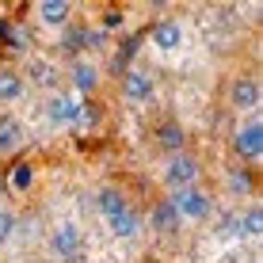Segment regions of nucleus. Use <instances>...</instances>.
<instances>
[{
    "label": "nucleus",
    "mask_w": 263,
    "mask_h": 263,
    "mask_svg": "<svg viewBox=\"0 0 263 263\" xmlns=\"http://www.w3.org/2000/svg\"><path fill=\"white\" fill-rule=\"evenodd\" d=\"M34 15H39L42 27H65L72 20V4L69 0H39V4H34Z\"/></svg>",
    "instance_id": "obj_10"
},
{
    "label": "nucleus",
    "mask_w": 263,
    "mask_h": 263,
    "mask_svg": "<svg viewBox=\"0 0 263 263\" xmlns=\"http://www.w3.org/2000/svg\"><path fill=\"white\" fill-rule=\"evenodd\" d=\"M198 179H202V164H198V157L191 153H172L168 164H164V183L176 191V187H195Z\"/></svg>",
    "instance_id": "obj_3"
},
{
    "label": "nucleus",
    "mask_w": 263,
    "mask_h": 263,
    "mask_svg": "<svg viewBox=\"0 0 263 263\" xmlns=\"http://www.w3.org/2000/svg\"><path fill=\"white\" fill-rule=\"evenodd\" d=\"M80 248H84V233H80L77 221H61L58 229H53V252H58L61 259H77Z\"/></svg>",
    "instance_id": "obj_6"
},
{
    "label": "nucleus",
    "mask_w": 263,
    "mask_h": 263,
    "mask_svg": "<svg viewBox=\"0 0 263 263\" xmlns=\"http://www.w3.org/2000/svg\"><path fill=\"white\" fill-rule=\"evenodd\" d=\"M172 210H176L179 221H206V217L214 214V202H210V191H202V187H176V191L168 195Z\"/></svg>",
    "instance_id": "obj_2"
},
{
    "label": "nucleus",
    "mask_w": 263,
    "mask_h": 263,
    "mask_svg": "<svg viewBox=\"0 0 263 263\" xmlns=\"http://www.w3.org/2000/svg\"><path fill=\"white\" fill-rule=\"evenodd\" d=\"M107 229H111L119 240H134V237H138V233L145 229V217H141L138 210H134L130 202H126L122 210H115L111 217H107Z\"/></svg>",
    "instance_id": "obj_7"
},
{
    "label": "nucleus",
    "mask_w": 263,
    "mask_h": 263,
    "mask_svg": "<svg viewBox=\"0 0 263 263\" xmlns=\"http://www.w3.org/2000/svg\"><path fill=\"white\" fill-rule=\"evenodd\" d=\"M237 229H240V237L256 240L259 233H263V206H248V210L237 217Z\"/></svg>",
    "instance_id": "obj_15"
},
{
    "label": "nucleus",
    "mask_w": 263,
    "mask_h": 263,
    "mask_svg": "<svg viewBox=\"0 0 263 263\" xmlns=\"http://www.w3.org/2000/svg\"><path fill=\"white\" fill-rule=\"evenodd\" d=\"M229 179H233V187H237V195H248V176H240V172H229Z\"/></svg>",
    "instance_id": "obj_23"
},
{
    "label": "nucleus",
    "mask_w": 263,
    "mask_h": 263,
    "mask_svg": "<svg viewBox=\"0 0 263 263\" xmlns=\"http://www.w3.org/2000/svg\"><path fill=\"white\" fill-rule=\"evenodd\" d=\"M122 23V15L119 12H111V15H103V27H119Z\"/></svg>",
    "instance_id": "obj_24"
},
{
    "label": "nucleus",
    "mask_w": 263,
    "mask_h": 263,
    "mask_svg": "<svg viewBox=\"0 0 263 263\" xmlns=\"http://www.w3.org/2000/svg\"><path fill=\"white\" fill-rule=\"evenodd\" d=\"M217 237H240V229H237V217H225V225H221V229H217Z\"/></svg>",
    "instance_id": "obj_21"
},
{
    "label": "nucleus",
    "mask_w": 263,
    "mask_h": 263,
    "mask_svg": "<svg viewBox=\"0 0 263 263\" xmlns=\"http://www.w3.org/2000/svg\"><path fill=\"white\" fill-rule=\"evenodd\" d=\"M96 206H99V214H103V217H111L115 210H122V206H126V198H122L119 187H103V191L96 195Z\"/></svg>",
    "instance_id": "obj_16"
},
{
    "label": "nucleus",
    "mask_w": 263,
    "mask_h": 263,
    "mask_svg": "<svg viewBox=\"0 0 263 263\" xmlns=\"http://www.w3.org/2000/svg\"><path fill=\"white\" fill-rule=\"evenodd\" d=\"M12 233H15V214L0 206V244H8V240H12Z\"/></svg>",
    "instance_id": "obj_20"
},
{
    "label": "nucleus",
    "mask_w": 263,
    "mask_h": 263,
    "mask_svg": "<svg viewBox=\"0 0 263 263\" xmlns=\"http://www.w3.org/2000/svg\"><path fill=\"white\" fill-rule=\"evenodd\" d=\"M149 42H153L160 53H176L179 46H183V27H179L176 20H164V23H157V27L149 31Z\"/></svg>",
    "instance_id": "obj_9"
},
{
    "label": "nucleus",
    "mask_w": 263,
    "mask_h": 263,
    "mask_svg": "<svg viewBox=\"0 0 263 263\" xmlns=\"http://www.w3.org/2000/svg\"><path fill=\"white\" fill-rule=\"evenodd\" d=\"M31 77H34V80H42V84H50V80H53V65H34V69H31Z\"/></svg>",
    "instance_id": "obj_22"
},
{
    "label": "nucleus",
    "mask_w": 263,
    "mask_h": 263,
    "mask_svg": "<svg viewBox=\"0 0 263 263\" xmlns=\"http://www.w3.org/2000/svg\"><path fill=\"white\" fill-rule=\"evenodd\" d=\"M69 80H72V88H77V96H88L99 84V72H96V65H88V61H77V65L69 69Z\"/></svg>",
    "instance_id": "obj_13"
},
{
    "label": "nucleus",
    "mask_w": 263,
    "mask_h": 263,
    "mask_svg": "<svg viewBox=\"0 0 263 263\" xmlns=\"http://www.w3.org/2000/svg\"><path fill=\"white\" fill-rule=\"evenodd\" d=\"M233 145H237V153L248 164H256V160H263V122H244L237 130V138H233Z\"/></svg>",
    "instance_id": "obj_5"
},
{
    "label": "nucleus",
    "mask_w": 263,
    "mask_h": 263,
    "mask_svg": "<svg viewBox=\"0 0 263 263\" xmlns=\"http://www.w3.org/2000/svg\"><path fill=\"white\" fill-rule=\"evenodd\" d=\"M31 179H34L31 164H15V168H12V176H8V183H12L15 191H27V187H31Z\"/></svg>",
    "instance_id": "obj_18"
},
{
    "label": "nucleus",
    "mask_w": 263,
    "mask_h": 263,
    "mask_svg": "<svg viewBox=\"0 0 263 263\" xmlns=\"http://www.w3.org/2000/svg\"><path fill=\"white\" fill-rule=\"evenodd\" d=\"M149 225L157 233H176L179 229V217H176V210H172V202L164 198V202H157L153 206V214H149Z\"/></svg>",
    "instance_id": "obj_14"
},
{
    "label": "nucleus",
    "mask_w": 263,
    "mask_h": 263,
    "mask_svg": "<svg viewBox=\"0 0 263 263\" xmlns=\"http://www.w3.org/2000/svg\"><path fill=\"white\" fill-rule=\"evenodd\" d=\"M27 141V126L15 115H0V153H15Z\"/></svg>",
    "instance_id": "obj_11"
},
{
    "label": "nucleus",
    "mask_w": 263,
    "mask_h": 263,
    "mask_svg": "<svg viewBox=\"0 0 263 263\" xmlns=\"http://www.w3.org/2000/svg\"><path fill=\"white\" fill-rule=\"evenodd\" d=\"M157 96V80L149 77L145 69H126L122 72V99L126 103H149V99Z\"/></svg>",
    "instance_id": "obj_4"
},
{
    "label": "nucleus",
    "mask_w": 263,
    "mask_h": 263,
    "mask_svg": "<svg viewBox=\"0 0 263 263\" xmlns=\"http://www.w3.org/2000/svg\"><path fill=\"white\" fill-rule=\"evenodd\" d=\"M42 115H46L50 126H61V130H84V126H92V107H88V99L80 96H69V92H53L46 96V107H42Z\"/></svg>",
    "instance_id": "obj_1"
},
{
    "label": "nucleus",
    "mask_w": 263,
    "mask_h": 263,
    "mask_svg": "<svg viewBox=\"0 0 263 263\" xmlns=\"http://www.w3.org/2000/svg\"><path fill=\"white\" fill-rule=\"evenodd\" d=\"M84 46H92V34H88V31H69V34H65V50L80 53Z\"/></svg>",
    "instance_id": "obj_19"
},
{
    "label": "nucleus",
    "mask_w": 263,
    "mask_h": 263,
    "mask_svg": "<svg viewBox=\"0 0 263 263\" xmlns=\"http://www.w3.org/2000/svg\"><path fill=\"white\" fill-rule=\"evenodd\" d=\"M259 99H263L259 80L240 77V80H233V84H229V103L237 107V111H256V107H259Z\"/></svg>",
    "instance_id": "obj_8"
},
{
    "label": "nucleus",
    "mask_w": 263,
    "mask_h": 263,
    "mask_svg": "<svg viewBox=\"0 0 263 263\" xmlns=\"http://www.w3.org/2000/svg\"><path fill=\"white\" fill-rule=\"evenodd\" d=\"M23 92H27L23 72H15V69H0V103H20Z\"/></svg>",
    "instance_id": "obj_12"
},
{
    "label": "nucleus",
    "mask_w": 263,
    "mask_h": 263,
    "mask_svg": "<svg viewBox=\"0 0 263 263\" xmlns=\"http://www.w3.org/2000/svg\"><path fill=\"white\" fill-rule=\"evenodd\" d=\"M157 141L160 145H164V149H172V153H183V130H179V126L176 122H164V126H160V130H157Z\"/></svg>",
    "instance_id": "obj_17"
}]
</instances>
